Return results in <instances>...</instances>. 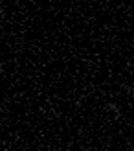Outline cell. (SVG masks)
Returning a JSON list of instances; mask_svg holds the SVG:
<instances>
[{"instance_id": "cell-1", "label": "cell", "mask_w": 134, "mask_h": 151, "mask_svg": "<svg viewBox=\"0 0 134 151\" xmlns=\"http://www.w3.org/2000/svg\"><path fill=\"white\" fill-rule=\"evenodd\" d=\"M107 109H108V111H112L116 118H120V116H121V111H120V107H118L116 103H107Z\"/></svg>"}]
</instances>
